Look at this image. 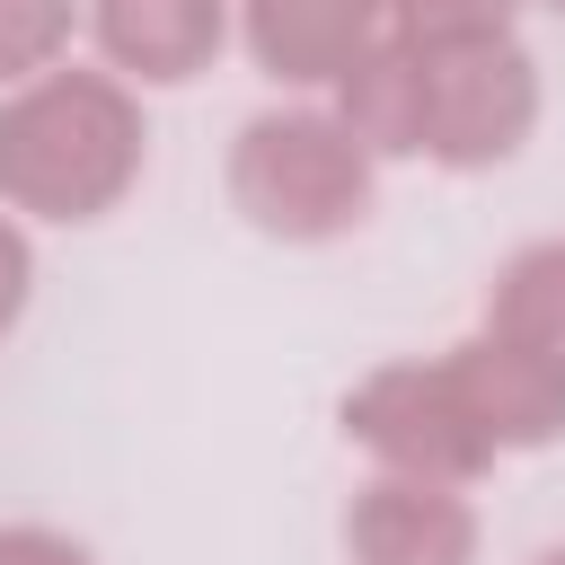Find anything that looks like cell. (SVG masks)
<instances>
[{
  "label": "cell",
  "mask_w": 565,
  "mask_h": 565,
  "mask_svg": "<svg viewBox=\"0 0 565 565\" xmlns=\"http://www.w3.org/2000/svg\"><path fill=\"white\" fill-rule=\"evenodd\" d=\"M88 141H132L124 132V106L106 88H88V79L44 88V97H26L0 124V177L18 194H35V203H62V159H71L79 203H97V194H115V177H124L132 150H88Z\"/></svg>",
  "instance_id": "cell-1"
},
{
  "label": "cell",
  "mask_w": 565,
  "mask_h": 565,
  "mask_svg": "<svg viewBox=\"0 0 565 565\" xmlns=\"http://www.w3.org/2000/svg\"><path fill=\"white\" fill-rule=\"evenodd\" d=\"M247 168H274V185H247V194L265 203V221H291V230H327L362 203V168L318 124H256Z\"/></svg>",
  "instance_id": "cell-2"
},
{
  "label": "cell",
  "mask_w": 565,
  "mask_h": 565,
  "mask_svg": "<svg viewBox=\"0 0 565 565\" xmlns=\"http://www.w3.org/2000/svg\"><path fill=\"white\" fill-rule=\"evenodd\" d=\"M106 35L150 79H185V62H203V44L221 35V9L212 0H106Z\"/></svg>",
  "instance_id": "cell-3"
},
{
  "label": "cell",
  "mask_w": 565,
  "mask_h": 565,
  "mask_svg": "<svg viewBox=\"0 0 565 565\" xmlns=\"http://www.w3.org/2000/svg\"><path fill=\"white\" fill-rule=\"evenodd\" d=\"M256 35L282 71H327L362 35V0H256Z\"/></svg>",
  "instance_id": "cell-4"
},
{
  "label": "cell",
  "mask_w": 565,
  "mask_h": 565,
  "mask_svg": "<svg viewBox=\"0 0 565 565\" xmlns=\"http://www.w3.org/2000/svg\"><path fill=\"white\" fill-rule=\"evenodd\" d=\"M62 35V0H0V71L35 62Z\"/></svg>",
  "instance_id": "cell-5"
},
{
  "label": "cell",
  "mask_w": 565,
  "mask_h": 565,
  "mask_svg": "<svg viewBox=\"0 0 565 565\" xmlns=\"http://www.w3.org/2000/svg\"><path fill=\"white\" fill-rule=\"evenodd\" d=\"M415 18H433V35H486L503 0H415Z\"/></svg>",
  "instance_id": "cell-6"
},
{
  "label": "cell",
  "mask_w": 565,
  "mask_h": 565,
  "mask_svg": "<svg viewBox=\"0 0 565 565\" xmlns=\"http://www.w3.org/2000/svg\"><path fill=\"white\" fill-rule=\"evenodd\" d=\"M0 565H79V556L53 539H0Z\"/></svg>",
  "instance_id": "cell-7"
},
{
  "label": "cell",
  "mask_w": 565,
  "mask_h": 565,
  "mask_svg": "<svg viewBox=\"0 0 565 565\" xmlns=\"http://www.w3.org/2000/svg\"><path fill=\"white\" fill-rule=\"evenodd\" d=\"M547 565H565V556H547Z\"/></svg>",
  "instance_id": "cell-8"
}]
</instances>
